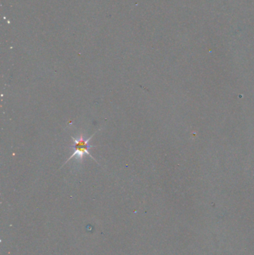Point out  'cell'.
<instances>
[{"instance_id":"obj_1","label":"cell","mask_w":254,"mask_h":255,"mask_svg":"<svg viewBox=\"0 0 254 255\" xmlns=\"http://www.w3.org/2000/svg\"><path fill=\"white\" fill-rule=\"evenodd\" d=\"M95 133H93L91 137L87 138V139H84V136L82 135V134H81V136L78 138H75L74 137H72V139H73V142L75 143V145H74V152L70 155V157L67 159V161H65V163H63V165L61 167V168H62L64 165L66 164V163H68L72 158H73V157H77V159L78 158V159L80 160H82L83 159V157H84L85 155H89L92 159H93L95 161H96L97 162L96 160L95 159L94 157H93V155H91L90 152H89V149H90L91 148H94L95 146L89 145V142L90 141V139L93 137V136H94ZM97 163H98V162H97Z\"/></svg>"}]
</instances>
